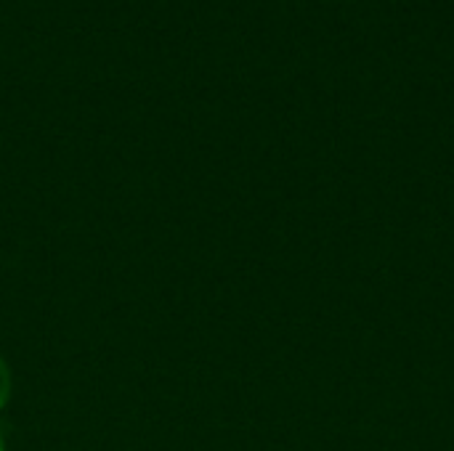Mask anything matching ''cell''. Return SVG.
<instances>
[{
	"label": "cell",
	"instance_id": "6da1fadb",
	"mask_svg": "<svg viewBox=\"0 0 454 451\" xmlns=\"http://www.w3.org/2000/svg\"><path fill=\"white\" fill-rule=\"evenodd\" d=\"M8 399H11V372H8L5 362L0 359V409L8 404Z\"/></svg>",
	"mask_w": 454,
	"mask_h": 451
},
{
	"label": "cell",
	"instance_id": "7a4b0ae2",
	"mask_svg": "<svg viewBox=\"0 0 454 451\" xmlns=\"http://www.w3.org/2000/svg\"><path fill=\"white\" fill-rule=\"evenodd\" d=\"M0 451H5V449H3V439H0Z\"/></svg>",
	"mask_w": 454,
	"mask_h": 451
}]
</instances>
